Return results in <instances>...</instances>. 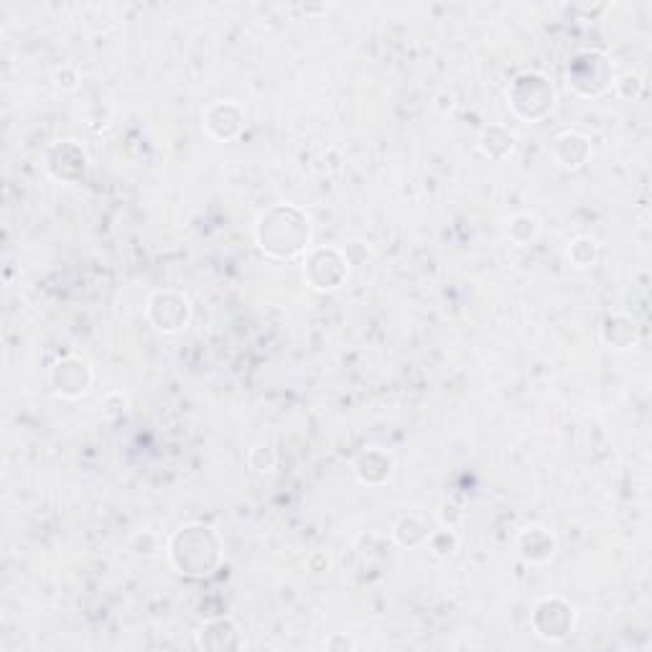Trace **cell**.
I'll return each instance as SVG.
<instances>
[{
	"label": "cell",
	"instance_id": "cell-18",
	"mask_svg": "<svg viewBox=\"0 0 652 652\" xmlns=\"http://www.w3.org/2000/svg\"><path fill=\"white\" fill-rule=\"evenodd\" d=\"M324 645L329 647V650H352V647H357L355 642L349 640V637L339 635V632H337V635H332V637H329V640H326Z\"/></svg>",
	"mask_w": 652,
	"mask_h": 652
},
{
	"label": "cell",
	"instance_id": "cell-9",
	"mask_svg": "<svg viewBox=\"0 0 652 652\" xmlns=\"http://www.w3.org/2000/svg\"><path fill=\"white\" fill-rule=\"evenodd\" d=\"M242 645L245 642H242L240 630H237V624L230 617L209 619L197 632L199 650H240Z\"/></svg>",
	"mask_w": 652,
	"mask_h": 652
},
{
	"label": "cell",
	"instance_id": "cell-7",
	"mask_svg": "<svg viewBox=\"0 0 652 652\" xmlns=\"http://www.w3.org/2000/svg\"><path fill=\"white\" fill-rule=\"evenodd\" d=\"M189 316H192V306L176 291H161L148 301V319L161 334H176L186 329Z\"/></svg>",
	"mask_w": 652,
	"mask_h": 652
},
{
	"label": "cell",
	"instance_id": "cell-10",
	"mask_svg": "<svg viewBox=\"0 0 652 652\" xmlns=\"http://www.w3.org/2000/svg\"><path fill=\"white\" fill-rule=\"evenodd\" d=\"M395 472V461L380 446H370L367 451H362L355 461V474L362 484L367 487H380V484L390 482Z\"/></svg>",
	"mask_w": 652,
	"mask_h": 652
},
{
	"label": "cell",
	"instance_id": "cell-4",
	"mask_svg": "<svg viewBox=\"0 0 652 652\" xmlns=\"http://www.w3.org/2000/svg\"><path fill=\"white\" fill-rule=\"evenodd\" d=\"M568 79L579 97H599L614 85L612 64L602 51H581L568 67Z\"/></svg>",
	"mask_w": 652,
	"mask_h": 652
},
{
	"label": "cell",
	"instance_id": "cell-14",
	"mask_svg": "<svg viewBox=\"0 0 652 652\" xmlns=\"http://www.w3.org/2000/svg\"><path fill=\"white\" fill-rule=\"evenodd\" d=\"M497 133H500V125L484 128L482 138H479V148H482V153L487 158L502 161V158L510 156L512 148H515V133L507 128H505V133H502V138H497Z\"/></svg>",
	"mask_w": 652,
	"mask_h": 652
},
{
	"label": "cell",
	"instance_id": "cell-5",
	"mask_svg": "<svg viewBox=\"0 0 652 652\" xmlns=\"http://www.w3.org/2000/svg\"><path fill=\"white\" fill-rule=\"evenodd\" d=\"M576 624V609L561 596H546L533 609V630L540 640L563 642Z\"/></svg>",
	"mask_w": 652,
	"mask_h": 652
},
{
	"label": "cell",
	"instance_id": "cell-6",
	"mask_svg": "<svg viewBox=\"0 0 652 652\" xmlns=\"http://www.w3.org/2000/svg\"><path fill=\"white\" fill-rule=\"evenodd\" d=\"M349 273L347 258L337 248H311L304 258V276L311 288L326 293L337 291Z\"/></svg>",
	"mask_w": 652,
	"mask_h": 652
},
{
	"label": "cell",
	"instance_id": "cell-1",
	"mask_svg": "<svg viewBox=\"0 0 652 652\" xmlns=\"http://www.w3.org/2000/svg\"><path fill=\"white\" fill-rule=\"evenodd\" d=\"M255 240L268 258L293 260L311 250V222L293 204H276L255 222Z\"/></svg>",
	"mask_w": 652,
	"mask_h": 652
},
{
	"label": "cell",
	"instance_id": "cell-15",
	"mask_svg": "<svg viewBox=\"0 0 652 652\" xmlns=\"http://www.w3.org/2000/svg\"><path fill=\"white\" fill-rule=\"evenodd\" d=\"M507 235H510V240L515 242V245H520V248H528L530 242H535V237L540 235V220L535 217V214H515L510 222H507Z\"/></svg>",
	"mask_w": 652,
	"mask_h": 652
},
{
	"label": "cell",
	"instance_id": "cell-8",
	"mask_svg": "<svg viewBox=\"0 0 652 652\" xmlns=\"http://www.w3.org/2000/svg\"><path fill=\"white\" fill-rule=\"evenodd\" d=\"M51 388L62 398H79L85 395L92 385V370L82 357H64L49 372Z\"/></svg>",
	"mask_w": 652,
	"mask_h": 652
},
{
	"label": "cell",
	"instance_id": "cell-3",
	"mask_svg": "<svg viewBox=\"0 0 652 652\" xmlns=\"http://www.w3.org/2000/svg\"><path fill=\"white\" fill-rule=\"evenodd\" d=\"M510 105L523 120L546 118L556 107V90L543 74H520L510 87Z\"/></svg>",
	"mask_w": 652,
	"mask_h": 652
},
{
	"label": "cell",
	"instance_id": "cell-2",
	"mask_svg": "<svg viewBox=\"0 0 652 652\" xmlns=\"http://www.w3.org/2000/svg\"><path fill=\"white\" fill-rule=\"evenodd\" d=\"M169 556L179 574L209 576L220 566V535L207 525H186L171 538Z\"/></svg>",
	"mask_w": 652,
	"mask_h": 652
},
{
	"label": "cell",
	"instance_id": "cell-17",
	"mask_svg": "<svg viewBox=\"0 0 652 652\" xmlns=\"http://www.w3.org/2000/svg\"><path fill=\"white\" fill-rule=\"evenodd\" d=\"M568 260L579 270L591 268V265L599 260V245H596V240H591V237H576V240L568 245Z\"/></svg>",
	"mask_w": 652,
	"mask_h": 652
},
{
	"label": "cell",
	"instance_id": "cell-11",
	"mask_svg": "<svg viewBox=\"0 0 652 652\" xmlns=\"http://www.w3.org/2000/svg\"><path fill=\"white\" fill-rule=\"evenodd\" d=\"M242 110L232 100H222L212 105L204 115V128L217 141H232L242 128Z\"/></svg>",
	"mask_w": 652,
	"mask_h": 652
},
{
	"label": "cell",
	"instance_id": "cell-16",
	"mask_svg": "<svg viewBox=\"0 0 652 652\" xmlns=\"http://www.w3.org/2000/svg\"><path fill=\"white\" fill-rule=\"evenodd\" d=\"M622 321L624 324L619 326V316H614V319H609L607 326H604V342L614 349H627L635 342V321L627 319V316H624Z\"/></svg>",
	"mask_w": 652,
	"mask_h": 652
},
{
	"label": "cell",
	"instance_id": "cell-12",
	"mask_svg": "<svg viewBox=\"0 0 652 652\" xmlns=\"http://www.w3.org/2000/svg\"><path fill=\"white\" fill-rule=\"evenodd\" d=\"M591 156V143L586 135L576 133V130H566L553 141V158L561 169L576 171L581 169Z\"/></svg>",
	"mask_w": 652,
	"mask_h": 652
},
{
	"label": "cell",
	"instance_id": "cell-13",
	"mask_svg": "<svg viewBox=\"0 0 652 652\" xmlns=\"http://www.w3.org/2000/svg\"><path fill=\"white\" fill-rule=\"evenodd\" d=\"M518 551L528 563H546L556 553V538L546 528H525L518 538Z\"/></svg>",
	"mask_w": 652,
	"mask_h": 652
}]
</instances>
